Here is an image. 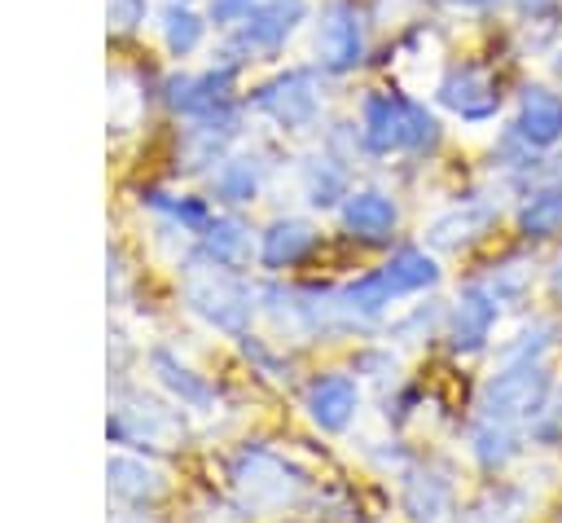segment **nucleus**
I'll return each mask as SVG.
<instances>
[{"label":"nucleus","mask_w":562,"mask_h":523,"mask_svg":"<svg viewBox=\"0 0 562 523\" xmlns=\"http://www.w3.org/2000/svg\"><path fill=\"white\" fill-rule=\"evenodd\" d=\"M364 136L373 149H400V145H426L435 141V119L391 92H373L364 101Z\"/></svg>","instance_id":"nucleus-2"},{"label":"nucleus","mask_w":562,"mask_h":523,"mask_svg":"<svg viewBox=\"0 0 562 523\" xmlns=\"http://www.w3.org/2000/svg\"><path fill=\"white\" fill-rule=\"evenodd\" d=\"M496 316H501V303H496V294L487 290V281H470V286L461 290V299H457V312H452V343H457L461 352L479 347V343L492 334Z\"/></svg>","instance_id":"nucleus-6"},{"label":"nucleus","mask_w":562,"mask_h":523,"mask_svg":"<svg viewBox=\"0 0 562 523\" xmlns=\"http://www.w3.org/2000/svg\"><path fill=\"white\" fill-rule=\"evenodd\" d=\"M531 277H536V268H531L527 259H509V264H501V268L487 277V290L496 294L501 308H509V303H522V294L531 290Z\"/></svg>","instance_id":"nucleus-14"},{"label":"nucleus","mask_w":562,"mask_h":523,"mask_svg":"<svg viewBox=\"0 0 562 523\" xmlns=\"http://www.w3.org/2000/svg\"><path fill=\"white\" fill-rule=\"evenodd\" d=\"M321 62L325 66H334V70H347V66H356L360 62V53H364V31H360V13L351 9V4H342V0H334L329 9H325V18H321Z\"/></svg>","instance_id":"nucleus-4"},{"label":"nucleus","mask_w":562,"mask_h":523,"mask_svg":"<svg viewBox=\"0 0 562 523\" xmlns=\"http://www.w3.org/2000/svg\"><path fill=\"white\" fill-rule=\"evenodd\" d=\"M514 127H518V136L527 145H540V149L553 145V141H562V97L553 88H540V84L522 88Z\"/></svg>","instance_id":"nucleus-5"},{"label":"nucleus","mask_w":562,"mask_h":523,"mask_svg":"<svg viewBox=\"0 0 562 523\" xmlns=\"http://www.w3.org/2000/svg\"><path fill=\"white\" fill-rule=\"evenodd\" d=\"M347 224H351L356 233H364V237H382V233L395 224V207H391V198H382V193H356V198L347 202Z\"/></svg>","instance_id":"nucleus-8"},{"label":"nucleus","mask_w":562,"mask_h":523,"mask_svg":"<svg viewBox=\"0 0 562 523\" xmlns=\"http://www.w3.org/2000/svg\"><path fill=\"white\" fill-rule=\"evenodd\" d=\"M198 35H202V22L189 13V9H171L167 13V40H171V48H193L198 44Z\"/></svg>","instance_id":"nucleus-16"},{"label":"nucleus","mask_w":562,"mask_h":523,"mask_svg":"<svg viewBox=\"0 0 562 523\" xmlns=\"http://www.w3.org/2000/svg\"><path fill=\"white\" fill-rule=\"evenodd\" d=\"M439 277V268H435V259L430 255H422V251H404L391 268H386V286L391 290H417V286H430Z\"/></svg>","instance_id":"nucleus-13"},{"label":"nucleus","mask_w":562,"mask_h":523,"mask_svg":"<svg viewBox=\"0 0 562 523\" xmlns=\"http://www.w3.org/2000/svg\"><path fill=\"white\" fill-rule=\"evenodd\" d=\"M351 400H356V391L347 387V382H325V387H316V418H325V422H342L347 418V409H351Z\"/></svg>","instance_id":"nucleus-15"},{"label":"nucleus","mask_w":562,"mask_h":523,"mask_svg":"<svg viewBox=\"0 0 562 523\" xmlns=\"http://www.w3.org/2000/svg\"><path fill=\"white\" fill-rule=\"evenodd\" d=\"M553 290L562 294V255H558V268H553Z\"/></svg>","instance_id":"nucleus-18"},{"label":"nucleus","mask_w":562,"mask_h":523,"mask_svg":"<svg viewBox=\"0 0 562 523\" xmlns=\"http://www.w3.org/2000/svg\"><path fill=\"white\" fill-rule=\"evenodd\" d=\"M527 519V492L522 488H496V492H487L470 514H465V523H522Z\"/></svg>","instance_id":"nucleus-10"},{"label":"nucleus","mask_w":562,"mask_h":523,"mask_svg":"<svg viewBox=\"0 0 562 523\" xmlns=\"http://www.w3.org/2000/svg\"><path fill=\"white\" fill-rule=\"evenodd\" d=\"M518 453V435H514V426H505V422H483V426H474V457L483 461V466H505L509 457Z\"/></svg>","instance_id":"nucleus-12"},{"label":"nucleus","mask_w":562,"mask_h":523,"mask_svg":"<svg viewBox=\"0 0 562 523\" xmlns=\"http://www.w3.org/2000/svg\"><path fill=\"white\" fill-rule=\"evenodd\" d=\"M312 237H307V229H299V224H290V229H277L272 233V242H268V255L272 259H281V255H294L299 246H307Z\"/></svg>","instance_id":"nucleus-17"},{"label":"nucleus","mask_w":562,"mask_h":523,"mask_svg":"<svg viewBox=\"0 0 562 523\" xmlns=\"http://www.w3.org/2000/svg\"><path fill=\"white\" fill-rule=\"evenodd\" d=\"M439 101L452 110V114H461V119H487V114H496V105H501V88H496V79L483 70V66H457L443 84H439Z\"/></svg>","instance_id":"nucleus-3"},{"label":"nucleus","mask_w":562,"mask_h":523,"mask_svg":"<svg viewBox=\"0 0 562 523\" xmlns=\"http://www.w3.org/2000/svg\"><path fill=\"white\" fill-rule=\"evenodd\" d=\"M518 220H522V229L536 233V237L558 233V229H562V185H544V189H536V193L522 202Z\"/></svg>","instance_id":"nucleus-7"},{"label":"nucleus","mask_w":562,"mask_h":523,"mask_svg":"<svg viewBox=\"0 0 562 523\" xmlns=\"http://www.w3.org/2000/svg\"><path fill=\"white\" fill-rule=\"evenodd\" d=\"M553 70H558V79H562V57H558V62H553Z\"/></svg>","instance_id":"nucleus-21"},{"label":"nucleus","mask_w":562,"mask_h":523,"mask_svg":"<svg viewBox=\"0 0 562 523\" xmlns=\"http://www.w3.org/2000/svg\"><path fill=\"white\" fill-rule=\"evenodd\" d=\"M549 391H553V374L540 360H522V365H501L496 378L483 387V418L492 422H531L549 409Z\"/></svg>","instance_id":"nucleus-1"},{"label":"nucleus","mask_w":562,"mask_h":523,"mask_svg":"<svg viewBox=\"0 0 562 523\" xmlns=\"http://www.w3.org/2000/svg\"><path fill=\"white\" fill-rule=\"evenodd\" d=\"M527 4H531V9H540V4H553V0H527Z\"/></svg>","instance_id":"nucleus-20"},{"label":"nucleus","mask_w":562,"mask_h":523,"mask_svg":"<svg viewBox=\"0 0 562 523\" xmlns=\"http://www.w3.org/2000/svg\"><path fill=\"white\" fill-rule=\"evenodd\" d=\"M452 4H465V9H483V4H492V0H452Z\"/></svg>","instance_id":"nucleus-19"},{"label":"nucleus","mask_w":562,"mask_h":523,"mask_svg":"<svg viewBox=\"0 0 562 523\" xmlns=\"http://www.w3.org/2000/svg\"><path fill=\"white\" fill-rule=\"evenodd\" d=\"M487 220H492V211H487V207H474V202H465V207L448 211L443 220H435V224H430V233H435V242H439V246H461V242L479 237Z\"/></svg>","instance_id":"nucleus-9"},{"label":"nucleus","mask_w":562,"mask_h":523,"mask_svg":"<svg viewBox=\"0 0 562 523\" xmlns=\"http://www.w3.org/2000/svg\"><path fill=\"white\" fill-rule=\"evenodd\" d=\"M299 13V4H268V9H255V13H246V40H255V44H263V48H272V44H281L285 35H290V18Z\"/></svg>","instance_id":"nucleus-11"}]
</instances>
